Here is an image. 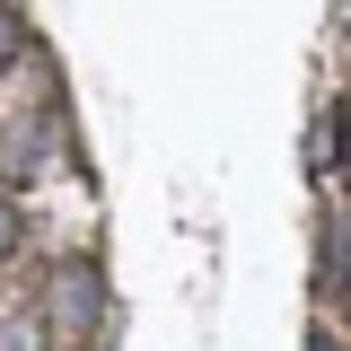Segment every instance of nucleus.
Segmentation results:
<instances>
[{"label":"nucleus","instance_id":"obj_1","mask_svg":"<svg viewBox=\"0 0 351 351\" xmlns=\"http://www.w3.org/2000/svg\"><path fill=\"white\" fill-rule=\"evenodd\" d=\"M53 325L80 334V343L114 334V290L97 281V263H62V272H53Z\"/></svg>","mask_w":351,"mask_h":351},{"label":"nucleus","instance_id":"obj_2","mask_svg":"<svg viewBox=\"0 0 351 351\" xmlns=\"http://www.w3.org/2000/svg\"><path fill=\"white\" fill-rule=\"evenodd\" d=\"M0 351H44V316L36 307H9L0 316Z\"/></svg>","mask_w":351,"mask_h":351},{"label":"nucleus","instance_id":"obj_3","mask_svg":"<svg viewBox=\"0 0 351 351\" xmlns=\"http://www.w3.org/2000/svg\"><path fill=\"white\" fill-rule=\"evenodd\" d=\"M18 53H27V27H18V9H9V0H0V71H9V62H18Z\"/></svg>","mask_w":351,"mask_h":351}]
</instances>
